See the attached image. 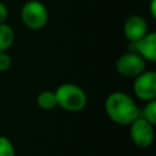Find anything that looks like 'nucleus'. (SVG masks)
<instances>
[{
	"mask_svg": "<svg viewBox=\"0 0 156 156\" xmlns=\"http://www.w3.org/2000/svg\"><path fill=\"white\" fill-rule=\"evenodd\" d=\"M104 107L107 117L119 126H129L140 116V111L134 99L123 91L111 93L106 98Z\"/></svg>",
	"mask_w": 156,
	"mask_h": 156,
	"instance_id": "obj_1",
	"label": "nucleus"
},
{
	"mask_svg": "<svg viewBox=\"0 0 156 156\" xmlns=\"http://www.w3.org/2000/svg\"><path fill=\"white\" fill-rule=\"evenodd\" d=\"M57 106L68 112H79L85 108L88 102L87 93L77 84L63 83L55 90Z\"/></svg>",
	"mask_w": 156,
	"mask_h": 156,
	"instance_id": "obj_2",
	"label": "nucleus"
},
{
	"mask_svg": "<svg viewBox=\"0 0 156 156\" xmlns=\"http://www.w3.org/2000/svg\"><path fill=\"white\" fill-rule=\"evenodd\" d=\"M21 20L24 27L30 30H39L44 28L49 20L46 6L39 0H29L23 4L21 9Z\"/></svg>",
	"mask_w": 156,
	"mask_h": 156,
	"instance_id": "obj_3",
	"label": "nucleus"
},
{
	"mask_svg": "<svg viewBox=\"0 0 156 156\" xmlns=\"http://www.w3.org/2000/svg\"><path fill=\"white\" fill-rule=\"evenodd\" d=\"M146 61L134 51L121 55L116 61V71L126 78H135L145 71Z\"/></svg>",
	"mask_w": 156,
	"mask_h": 156,
	"instance_id": "obj_4",
	"label": "nucleus"
},
{
	"mask_svg": "<svg viewBox=\"0 0 156 156\" xmlns=\"http://www.w3.org/2000/svg\"><path fill=\"white\" fill-rule=\"evenodd\" d=\"M129 134L134 145L138 147H149L155 139L154 124L139 116L129 124Z\"/></svg>",
	"mask_w": 156,
	"mask_h": 156,
	"instance_id": "obj_5",
	"label": "nucleus"
},
{
	"mask_svg": "<svg viewBox=\"0 0 156 156\" xmlns=\"http://www.w3.org/2000/svg\"><path fill=\"white\" fill-rule=\"evenodd\" d=\"M133 93L141 101L156 100V73L154 71H144L134 78Z\"/></svg>",
	"mask_w": 156,
	"mask_h": 156,
	"instance_id": "obj_6",
	"label": "nucleus"
},
{
	"mask_svg": "<svg viewBox=\"0 0 156 156\" xmlns=\"http://www.w3.org/2000/svg\"><path fill=\"white\" fill-rule=\"evenodd\" d=\"M147 32V22L144 17L139 15H133L128 17L123 23V34L130 44L141 39Z\"/></svg>",
	"mask_w": 156,
	"mask_h": 156,
	"instance_id": "obj_7",
	"label": "nucleus"
},
{
	"mask_svg": "<svg viewBox=\"0 0 156 156\" xmlns=\"http://www.w3.org/2000/svg\"><path fill=\"white\" fill-rule=\"evenodd\" d=\"M134 52L141 56L146 62L156 61V33L147 32L141 39L133 43Z\"/></svg>",
	"mask_w": 156,
	"mask_h": 156,
	"instance_id": "obj_8",
	"label": "nucleus"
},
{
	"mask_svg": "<svg viewBox=\"0 0 156 156\" xmlns=\"http://www.w3.org/2000/svg\"><path fill=\"white\" fill-rule=\"evenodd\" d=\"M37 105L45 111L54 110L57 106L56 95L52 90H43L37 95Z\"/></svg>",
	"mask_w": 156,
	"mask_h": 156,
	"instance_id": "obj_9",
	"label": "nucleus"
},
{
	"mask_svg": "<svg viewBox=\"0 0 156 156\" xmlns=\"http://www.w3.org/2000/svg\"><path fill=\"white\" fill-rule=\"evenodd\" d=\"M15 41V32L6 22L0 23V51H7Z\"/></svg>",
	"mask_w": 156,
	"mask_h": 156,
	"instance_id": "obj_10",
	"label": "nucleus"
},
{
	"mask_svg": "<svg viewBox=\"0 0 156 156\" xmlns=\"http://www.w3.org/2000/svg\"><path fill=\"white\" fill-rule=\"evenodd\" d=\"M144 119H146L151 124H156V100L147 101L141 111V116Z\"/></svg>",
	"mask_w": 156,
	"mask_h": 156,
	"instance_id": "obj_11",
	"label": "nucleus"
},
{
	"mask_svg": "<svg viewBox=\"0 0 156 156\" xmlns=\"http://www.w3.org/2000/svg\"><path fill=\"white\" fill-rule=\"evenodd\" d=\"M0 156H16L12 141L4 135H0Z\"/></svg>",
	"mask_w": 156,
	"mask_h": 156,
	"instance_id": "obj_12",
	"label": "nucleus"
},
{
	"mask_svg": "<svg viewBox=\"0 0 156 156\" xmlns=\"http://www.w3.org/2000/svg\"><path fill=\"white\" fill-rule=\"evenodd\" d=\"M12 65L11 56L7 51H0V72H6Z\"/></svg>",
	"mask_w": 156,
	"mask_h": 156,
	"instance_id": "obj_13",
	"label": "nucleus"
},
{
	"mask_svg": "<svg viewBox=\"0 0 156 156\" xmlns=\"http://www.w3.org/2000/svg\"><path fill=\"white\" fill-rule=\"evenodd\" d=\"M9 17V10L4 2L0 1V23H5Z\"/></svg>",
	"mask_w": 156,
	"mask_h": 156,
	"instance_id": "obj_14",
	"label": "nucleus"
},
{
	"mask_svg": "<svg viewBox=\"0 0 156 156\" xmlns=\"http://www.w3.org/2000/svg\"><path fill=\"white\" fill-rule=\"evenodd\" d=\"M156 0H151L150 2V12H151V16L155 18L156 17Z\"/></svg>",
	"mask_w": 156,
	"mask_h": 156,
	"instance_id": "obj_15",
	"label": "nucleus"
}]
</instances>
